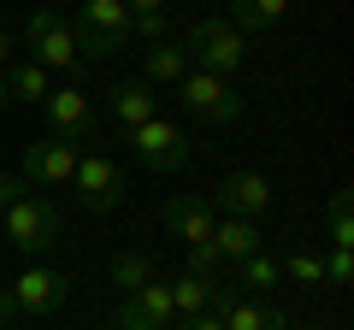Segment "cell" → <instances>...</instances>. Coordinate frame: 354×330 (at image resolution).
Segmentation results:
<instances>
[{
  "label": "cell",
  "instance_id": "obj_25",
  "mask_svg": "<svg viewBox=\"0 0 354 330\" xmlns=\"http://www.w3.org/2000/svg\"><path fill=\"white\" fill-rule=\"evenodd\" d=\"M183 271H195V278H225V260L213 254V242H201V248H189V266Z\"/></svg>",
  "mask_w": 354,
  "mask_h": 330
},
{
  "label": "cell",
  "instance_id": "obj_30",
  "mask_svg": "<svg viewBox=\"0 0 354 330\" xmlns=\"http://www.w3.org/2000/svg\"><path fill=\"white\" fill-rule=\"evenodd\" d=\"M18 59V36H12V24H0V71Z\"/></svg>",
  "mask_w": 354,
  "mask_h": 330
},
{
  "label": "cell",
  "instance_id": "obj_4",
  "mask_svg": "<svg viewBox=\"0 0 354 330\" xmlns=\"http://www.w3.org/2000/svg\"><path fill=\"white\" fill-rule=\"evenodd\" d=\"M24 41H30V59L36 65H48L53 77H71L77 65H83V53H77V30H71V18H59V12H48V6H36L30 12V24H24Z\"/></svg>",
  "mask_w": 354,
  "mask_h": 330
},
{
  "label": "cell",
  "instance_id": "obj_17",
  "mask_svg": "<svg viewBox=\"0 0 354 330\" xmlns=\"http://www.w3.org/2000/svg\"><path fill=\"white\" fill-rule=\"evenodd\" d=\"M260 248H266V236H260V224H254V218H218V224H213V254L225 260V266L260 254Z\"/></svg>",
  "mask_w": 354,
  "mask_h": 330
},
{
  "label": "cell",
  "instance_id": "obj_23",
  "mask_svg": "<svg viewBox=\"0 0 354 330\" xmlns=\"http://www.w3.org/2000/svg\"><path fill=\"white\" fill-rule=\"evenodd\" d=\"M113 283H118L124 295H136L142 283H153V260H148V254H118V260H113Z\"/></svg>",
  "mask_w": 354,
  "mask_h": 330
},
{
  "label": "cell",
  "instance_id": "obj_13",
  "mask_svg": "<svg viewBox=\"0 0 354 330\" xmlns=\"http://www.w3.org/2000/svg\"><path fill=\"white\" fill-rule=\"evenodd\" d=\"M213 313L225 318V330H290V313H283V307H260V301H248V295L225 289V283L213 289Z\"/></svg>",
  "mask_w": 354,
  "mask_h": 330
},
{
  "label": "cell",
  "instance_id": "obj_9",
  "mask_svg": "<svg viewBox=\"0 0 354 330\" xmlns=\"http://www.w3.org/2000/svg\"><path fill=\"white\" fill-rule=\"evenodd\" d=\"M207 206H213L218 218H254V224H260V218L272 213V183H266L260 171H230Z\"/></svg>",
  "mask_w": 354,
  "mask_h": 330
},
{
  "label": "cell",
  "instance_id": "obj_12",
  "mask_svg": "<svg viewBox=\"0 0 354 330\" xmlns=\"http://www.w3.org/2000/svg\"><path fill=\"white\" fill-rule=\"evenodd\" d=\"M41 113H48V124H53V136L59 142H88L95 136V106H88V95L77 89V83H65V89H53L48 101H41Z\"/></svg>",
  "mask_w": 354,
  "mask_h": 330
},
{
  "label": "cell",
  "instance_id": "obj_11",
  "mask_svg": "<svg viewBox=\"0 0 354 330\" xmlns=\"http://www.w3.org/2000/svg\"><path fill=\"white\" fill-rule=\"evenodd\" d=\"M118 330H171L177 324V307H171V283H142L136 295H124V307L113 313Z\"/></svg>",
  "mask_w": 354,
  "mask_h": 330
},
{
  "label": "cell",
  "instance_id": "obj_26",
  "mask_svg": "<svg viewBox=\"0 0 354 330\" xmlns=\"http://www.w3.org/2000/svg\"><path fill=\"white\" fill-rule=\"evenodd\" d=\"M325 283H354V248H330V260H325Z\"/></svg>",
  "mask_w": 354,
  "mask_h": 330
},
{
  "label": "cell",
  "instance_id": "obj_1",
  "mask_svg": "<svg viewBox=\"0 0 354 330\" xmlns=\"http://www.w3.org/2000/svg\"><path fill=\"white\" fill-rule=\"evenodd\" d=\"M183 53H189L195 71H213V77H236L242 59H248V36H242L236 24H225V18H201V24H189V36H183Z\"/></svg>",
  "mask_w": 354,
  "mask_h": 330
},
{
  "label": "cell",
  "instance_id": "obj_10",
  "mask_svg": "<svg viewBox=\"0 0 354 330\" xmlns=\"http://www.w3.org/2000/svg\"><path fill=\"white\" fill-rule=\"evenodd\" d=\"M77 171V148L59 136H41V142H24V171L18 177L30 183V189H59V183H71Z\"/></svg>",
  "mask_w": 354,
  "mask_h": 330
},
{
  "label": "cell",
  "instance_id": "obj_2",
  "mask_svg": "<svg viewBox=\"0 0 354 330\" xmlns=\"http://www.w3.org/2000/svg\"><path fill=\"white\" fill-rule=\"evenodd\" d=\"M0 230H6V242H12L24 260H41L53 242H59V206L41 201V195L30 189L24 201H12L6 213H0Z\"/></svg>",
  "mask_w": 354,
  "mask_h": 330
},
{
  "label": "cell",
  "instance_id": "obj_32",
  "mask_svg": "<svg viewBox=\"0 0 354 330\" xmlns=\"http://www.w3.org/2000/svg\"><path fill=\"white\" fill-rule=\"evenodd\" d=\"M130 6V18H142V12H165V0H124Z\"/></svg>",
  "mask_w": 354,
  "mask_h": 330
},
{
  "label": "cell",
  "instance_id": "obj_8",
  "mask_svg": "<svg viewBox=\"0 0 354 330\" xmlns=\"http://www.w3.org/2000/svg\"><path fill=\"white\" fill-rule=\"evenodd\" d=\"M12 301H18V313H24V318L59 313V307L71 301V278H65V271H53V266H36V260H30V266L12 278Z\"/></svg>",
  "mask_w": 354,
  "mask_h": 330
},
{
  "label": "cell",
  "instance_id": "obj_29",
  "mask_svg": "<svg viewBox=\"0 0 354 330\" xmlns=\"http://www.w3.org/2000/svg\"><path fill=\"white\" fill-rule=\"evenodd\" d=\"M177 330H225V318L207 307V313H195V318H177Z\"/></svg>",
  "mask_w": 354,
  "mask_h": 330
},
{
  "label": "cell",
  "instance_id": "obj_7",
  "mask_svg": "<svg viewBox=\"0 0 354 330\" xmlns=\"http://www.w3.org/2000/svg\"><path fill=\"white\" fill-rule=\"evenodd\" d=\"M71 189H77V201H83V213H113V206L124 201V165L106 159V153H77Z\"/></svg>",
  "mask_w": 354,
  "mask_h": 330
},
{
  "label": "cell",
  "instance_id": "obj_21",
  "mask_svg": "<svg viewBox=\"0 0 354 330\" xmlns=\"http://www.w3.org/2000/svg\"><path fill=\"white\" fill-rule=\"evenodd\" d=\"M283 12H290V0H230L236 30H272Z\"/></svg>",
  "mask_w": 354,
  "mask_h": 330
},
{
  "label": "cell",
  "instance_id": "obj_6",
  "mask_svg": "<svg viewBox=\"0 0 354 330\" xmlns=\"http://www.w3.org/2000/svg\"><path fill=\"white\" fill-rule=\"evenodd\" d=\"M130 153H136L148 171H183L189 165V136L177 130V118H148V124L130 130Z\"/></svg>",
  "mask_w": 354,
  "mask_h": 330
},
{
  "label": "cell",
  "instance_id": "obj_5",
  "mask_svg": "<svg viewBox=\"0 0 354 330\" xmlns=\"http://www.w3.org/2000/svg\"><path fill=\"white\" fill-rule=\"evenodd\" d=\"M177 101H183V113L207 118V124H236V118H242V95L230 89L225 77L195 71V65H189V77L177 83Z\"/></svg>",
  "mask_w": 354,
  "mask_h": 330
},
{
  "label": "cell",
  "instance_id": "obj_16",
  "mask_svg": "<svg viewBox=\"0 0 354 330\" xmlns=\"http://www.w3.org/2000/svg\"><path fill=\"white\" fill-rule=\"evenodd\" d=\"M183 77H189V53H183V41H148V53H142V83H153V89H177V83H183Z\"/></svg>",
  "mask_w": 354,
  "mask_h": 330
},
{
  "label": "cell",
  "instance_id": "obj_3",
  "mask_svg": "<svg viewBox=\"0 0 354 330\" xmlns=\"http://www.w3.org/2000/svg\"><path fill=\"white\" fill-rule=\"evenodd\" d=\"M77 53L88 59H113L118 48H130V6L124 0H83L77 12Z\"/></svg>",
  "mask_w": 354,
  "mask_h": 330
},
{
  "label": "cell",
  "instance_id": "obj_18",
  "mask_svg": "<svg viewBox=\"0 0 354 330\" xmlns=\"http://www.w3.org/2000/svg\"><path fill=\"white\" fill-rule=\"evenodd\" d=\"M6 95H12L18 106H41L53 95V71L36 65V59H12L6 65Z\"/></svg>",
  "mask_w": 354,
  "mask_h": 330
},
{
  "label": "cell",
  "instance_id": "obj_14",
  "mask_svg": "<svg viewBox=\"0 0 354 330\" xmlns=\"http://www.w3.org/2000/svg\"><path fill=\"white\" fill-rule=\"evenodd\" d=\"M165 213V230H171L183 248H201V242H213V224H218V213L201 201V195H171V201L160 206Z\"/></svg>",
  "mask_w": 354,
  "mask_h": 330
},
{
  "label": "cell",
  "instance_id": "obj_28",
  "mask_svg": "<svg viewBox=\"0 0 354 330\" xmlns=\"http://www.w3.org/2000/svg\"><path fill=\"white\" fill-rule=\"evenodd\" d=\"M24 195H30V183L18 177V171H0V213H6L12 201H24Z\"/></svg>",
  "mask_w": 354,
  "mask_h": 330
},
{
  "label": "cell",
  "instance_id": "obj_24",
  "mask_svg": "<svg viewBox=\"0 0 354 330\" xmlns=\"http://www.w3.org/2000/svg\"><path fill=\"white\" fill-rule=\"evenodd\" d=\"M283 266V278H295V283H325V260L319 254H290V260H278Z\"/></svg>",
  "mask_w": 354,
  "mask_h": 330
},
{
  "label": "cell",
  "instance_id": "obj_19",
  "mask_svg": "<svg viewBox=\"0 0 354 330\" xmlns=\"http://www.w3.org/2000/svg\"><path fill=\"white\" fill-rule=\"evenodd\" d=\"M225 278H195V271H177L171 278V307H177V318H195V313H207L213 307V289Z\"/></svg>",
  "mask_w": 354,
  "mask_h": 330
},
{
  "label": "cell",
  "instance_id": "obj_33",
  "mask_svg": "<svg viewBox=\"0 0 354 330\" xmlns=\"http://www.w3.org/2000/svg\"><path fill=\"white\" fill-rule=\"evenodd\" d=\"M6 106H12V95H6V71H0V113H6Z\"/></svg>",
  "mask_w": 354,
  "mask_h": 330
},
{
  "label": "cell",
  "instance_id": "obj_15",
  "mask_svg": "<svg viewBox=\"0 0 354 330\" xmlns=\"http://www.w3.org/2000/svg\"><path fill=\"white\" fill-rule=\"evenodd\" d=\"M106 113H113L118 130H136V124H148V118H160V95H153V83L130 77V83H118V89L106 95Z\"/></svg>",
  "mask_w": 354,
  "mask_h": 330
},
{
  "label": "cell",
  "instance_id": "obj_20",
  "mask_svg": "<svg viewBox=\"0 0 354 330\" xmlns=\"http://www.w3.org/2000/svg\"><path fill=\"white\" fill-rule=\"evenodd\" d=\"M230 278H236L242 289H272V283H283V266H278V260H272V254L260 248V254L236 260V266H230Z\"/></svg>",
  "mask_w": 354,
  "mask_h": 330
},
{
  "label": "cell",
  "instance_id": "obj_27",
  "mask_svg": "<svg viewBox=\"0 0 354 330\" xmlns=\"http://www.w3.org/2000/svg\"><path fill=\"white\" fill-rule=\"evenodd\" d=\"M130 36H142V41H165L171 30H165V12H142V18H130Z\"/></svg>",
  "mask_w": 354,
  "mask_h": 330
},
{
  "label": "cell",
  "instance_id": "obj_31",
  "mask_svg": "<svg viewBox=\"0 0 354 330\" xmlns=\"http://www.w3.org/2000/svg\"><path fill=\"white\" fill-rule=\"evenodd\" d=\"M12 318H24V313H18V301H12V283H0V324H12Z\"/></svg>",
  "mask_w": 354,
  "mask_h": 330
},
{
  "label": "cell",
  "instance_id": "obj_22",
  "mask_svg": "<svg viewBox=\"0 0 354 330\" xmlns=\"http://www.w3.org/2000/svg\"><path fill=\"white\" fill-rule=\"evenodd\" d=\"M325 242L330 248H354V218H348V189L325 201Z\"/></svg>",
  "mask_w": 354,
  "mask_h": 330
}]
</instances>
